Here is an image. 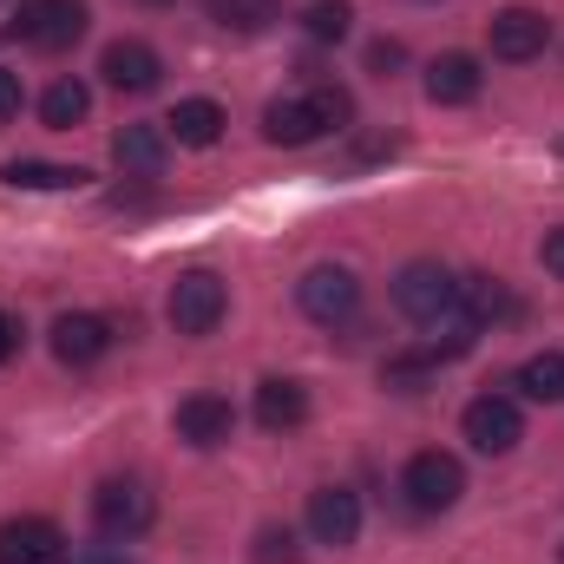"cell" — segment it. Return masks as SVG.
<instances>
[{
    "mask_svg": "<svg viewBox=\"0 0 564 564\" xmlns=\"http://www.w3.org/2000/svg\"><path fill=\"white\" fill-rule=\"evenodd\" d=\"M499 308H506V289H499V276H459V315H473V322L486 328Z\"/></svg>",
    "mask_w": 564,
    "mask_h": 564,
    "instance_id": "obj_23",
    "label": "cell"
},
{
    "mask_svg": "<svg viewBox=\"0 0 564 564\" xmlns=\"http://www.w3.org/2000/svg\"><path fill=\"white\" fill-rule=\"evenodd\" d=\"M466 440L479 446V453H512L519 440H525V421H519V401H506V394H479L473 408H466Z\"/></svg>",
    "mask_w": 564,
    "mask_h": 564,
    "instance_id": "obj_9",
    "label": "cell"
},
{
    "mask_svg": "<svg viewBox=\"0 0 564 564\" xmlns=\"http://www.w3.org/2000/svg\"><path fill=\"white\" fill-rule=\"evenodd\" d=\"M224 33H270L282 20V0H204Z\"/></svg>",
    "mask_w": 564,
    "mask_h": 564,
    "instance_id": "obj_20",
    "label": "cell"
},
{
    "mask_svg": "<svg viewBox=\"0 0 564 564\" xmlns=\"http://www.w3.org/2000/svg\"><path fill=\"white\" fill-rule=\"evenodd\" d=\"M558 151H564V139H558Z\"/></svg>",
    "mask_w": 564,
    "mask_h": 564,
    "instance_id": "obj_34",
    "label": "cell"
},
{
    "mask_svg": "<svg viewBox=\"0 0 564 564\" xmlns=\"http://www.w3.org/2000/svg\"><path fill=\"white\" fill-rule=\"evenodd\" d=\"M295 302H302L308 322L335 328V322H348L361 308V282H355V270H341V263H322V270H308V276L295 282Z\"/></svg>",
    "mask_w": 564,
    "mask_h": 564,
    "instance_id": "obj_7",
    "label": "cell"
},
{
    "mask_svg": "<svg viewBox=\"0 0 564 564\" xmlns=\"http://www.w3.org/2000/svg\"><path fill=\"white\" fill-rule=\"evenodd\" d=\"M558 558H564V545H558Z\"/></svg>",
    "mask_w": 564,
    "mask_h": 564,
    "instance_id": "obj_33",
    "label": "cell"
},
{
    "mask_svg": "<svg viewBox=\"0 0 564 564\" xmlns=\"http://www.w3.org/2000/svg\"><path fill=\"white\" fill-rule=\"evenodd\" d=\"M302 26H308V40H348L355 7H348V0H315V7L302 13Z\"/></svg>",
    "mask_w": 564,
    "mask_h": 564,
    "instance_id": "obj_24",
    "label": "cell"
},
{
    "mask_svg": "<svg viewBox=\"0 0 564 564\" xmlns=\"http://www.w3.org/2000/svg\"><path fill=\"white\" fill-rule=\"evenodd\" d=\"M144 7H164V0H144Z\"/></svg>",
    "mask_w": 564,
    "mask_h": 564,
    "instance_id": "obj_32",
    "label": "cell"
},
{
    "mask_svg": "<svg viewBox=\"0 0 564 564\" xmlns=\"http://www.w3.org/2000/svg\"><path fill=\"white\" fill-rule=\"evenodd\" d=\"M257 421L270 426V433H295V426L308 421V388H302V381H282V375H270V381L257 388Z\"/></svg>",
    "mask_w": 564,
    "mask_h": 564,
    "instance_id": "obj_17",
    "label": "cell"
},
{
    "mask_svg": "<svg viewBox=\"0 0 564 564\" xmlns=\"http://www.w3.org/2000/svg\"><path fill=\"white\" fill-rule=\"evenodd\" d=\"M426 381H433V355H394L388 361V388H401V394H421Z\"/></svg>",
    "mask_w": 564,
    "mask_h": 564,
    "instance_id": "obj_25",
    "label": "cell"
},
{
    "mask_svg": "<svg viewBox=\"0 0 564 564\" xmlns=\"http://www.w3.org/2000/svg\"><path fill=\"white\" fill-rule=\"evenodd\" d=\"M479 86H486V73H479L473 53H440V59L426 66V99H433V106H473Z\"/></svg>",
    "mask_w": 564,
    "mask_h": 564,
    "instance_id": "obj_15",
    "label": "cell"
},
{
    "mask_svg": "<svg viewBox=\"0 0 564 564\" xmlns=\"http://www.w3.org/2000/svg\"><path fill=\"white\" fill-rule=\"evenodd\" d=\"M539 257H545V270H552V276H564V230H552V237L539 243Z\"/></svg>",
    "mask_w": 564,
    "mask_h": 564,
    "instance_id": "obj_29",
    "label": "cell"
},
{
    "mask_svg": "<svg viewBox=\"0 0 564 564\" xmlns=\"http://www.w3.org/2000/svg\"><path fill=\"white\" fill-rule=\"evenodd\" d=\"M13 355H20V322L0 315V361H13Z\"/></svg>",
    "mask_w": 564,
    "mask_h": 564,
    "instance_id": "obj_30",
    "label": "cell"
},
{
    "mask_svg": "<svg viewBox=\"0 0 564 564\" xmlns=\"http://www.w3.org/2000/svg\"><path fill=\"white\" fill-rule=\"evenodd\" d=\"M86 112H93V93H86L79 79H53V86H46V99H40V119H46L53 132H73Z\"/></svg>",
    "mask_w": 564,
    "mask_h": 564,
    "instance_id": "obj_21",
    "label": "cell"
},
{
    "mask_svg": "<svg viewBox=\"0 0 564 564\" xmlns=\"http://www.w3.org/2000/svg\"><path fill=\"white\" fill-rule=\"evenodd\" d=\"M401 59H408V46H401V40H375V46H368V66H375L381 79H388V73L401 66Z\"/></svg>",
    "mask_w": 564,
    "mask_h": 564,
    "instance_id": "obj_27",
    "label": "cell"
},
{
    "mask_svg": "<svg viewBox=\"0 0 564 564\" xmlns=\"http://www.w3.org/2000/svg\"><path fill=\"white\" fill-rule=\"evenodd\" d=\"M0 177H7L13 191H79L93 171H79V164H46V158H13V164H0Z\"/></svg>",
    "mask_w": 564,
    "mask_h": 564,
    "instance_id": "obj_19",
    "label": "cell"
},
{
    "mask_svg": "<svg viewBox=\"0 0 564 564\" xmlns=\"http://www.w3.org/2000/svg\"><path fill=\"white\" fill-rule=\"evenodd\" d=\"M53 355H59L66 368L106 361V355H112V322H106V315H59V322H53Z\"/></svg>",
    "mask_w": 564,
    "mask_h": 564,
    "instance_id": "obj_12",
    "label": "cell"
},
{
    "mask_svg": "<svg viewBox=\"0 0 564 564\" xmlns=\"http://www.w3.org/2000/svg\"><path fill=\"white\" fill-rule=\"evenodd\" d=\"M73 545L53 519H7L0 525V564H66Z\"/></svg>",
    "mask_w": 564,
    "mask_h": 564,
    "instance_id": "obj_10",
    "label": "cell"
},
{
    "mask_svg": "<svg viewBox=\"0 0 564 564\" xmlns=\"http://www.w3.org/2000/svg\"><path fill=\"white\" fill-rule=\"evenodd\" d=\"M394 308H401L408 322L433 328L440 315H453V308H459V276H446L440 263H408V270L394 276Z\"/></svg>",
    "mask_w": 564,
    "mask_h": 564,
    "instance_id": "obj_4",
    "label": "cell"
},
{
    "mask_svg": "<svg viewBox=\"0 0 564 564\" xmlns=\"http://www.w3.org/2000/svg\"><path fill=\"white\" fill-rule=\"evenodd\" d=\"M151 519H158V499L144 492L139 479H106L93 492V525L106 539H139V532H151Z\"/></svg>",
    "mask_w": 564,
    "mask_h": 564,
    "instance_id": "obj_6",
    "label": "cell"
},
{
    "mask_svg": "<svg viewBox=\"0 0 564 564\" xmlns=\"http://www.w3.org/2000/svg\"><path fill=\"white\" fill-rule=\"evenodd\" d=\"M13 33H20L33 53H66V46L86 33V7H79V0H20Z\"/></svg>",
    "mask_w": 564,
    "mask_h": 564,
    "instance_id": "obj_5",
    "label": "cell"
},
{
    "mask_svg": "<svg viewBox=\"0 0 564 564\" xmlns=\"http://www.w3.org/2000/svg\"><path fill=\"white\" fill-rule=\"evenodd\" d=\"M112 158H119L126 177H158L164 158H171V132H164V126H119Z\"/></svg>",
    "mask_w": 564,
    "mask_h": 564,
    "instance_id": "obj_16",
    "label": "cell"
},
{
    "mask_svg": "<svg viewBox=\"0 0 564 564\" xmlns=\"http://www.w3.org/2000/svg\"><path fill=\"white\" fill-rule=\"evenodd\" d=\"M401 492H408L414 512H453L459 492H466V466L453 453H440V446L433 453H414L408 473H401Z\"/></svg>",
    "mask_w": 564,
    "mask_h": 564,
    "instance_id": "obj_3",
    "label": "cell"
},
{
    "mask_svg": "<svg viewBox=\"0 0 564 564\" xmlns=\"http://www.w3.org/2000/svg\"><path fill=\"white\" fill-rule=\"evenodd\" d=\"M545 46H552V20H545L539 7H506V13H492V59L525 66V59H539Z\"/></svg>",
    "mask_w": 564,
    "mask_h": 564,
    "instance_id": "obj_8",
    "label": "cell"
},
{
    "mask_svg": "<svg viewBox=\"0 0 564 564\" xmlns=\"http://www.w3.org/2000/svg\"><path fill=\"white\" fill-rule=\"evenodd\" d=\"M308 532H315V545H355L361 539V492H348V486H322V492H308Z\"/></svg>",
    "mask_w": 564,
    "mask_h": 564,
    "instance_id": "obj_11",
    "label": "cell"
},
{
    "mask_svg": "<svg viewBox=\"0 0 564 564\" xmlns=\"http://www.w3.org/2000/svg\"><path fill=\"white\" fill-rule=\"evenodd\" d=\"M519 388H525L532 401H564V355H558V348L532 355V361L519 368Z\"/></svg>",
    "mask_w": 564,
    "mask_h": 564,
    "instance_id": "obj_22",
    "label": "cell"
},
{
    "mask_svg": "<svg viewBox=\"0 0 564 564\" xmlns=\"http://www.w3.org/2000/svg\"><path fill=\"white\" fill-rule=\"evenodd\" d=\"M99 73H106V86H119V93H151V86L164 79V59H158L144 40H112L106 59H99Z\"/></svg>",
    "mask_w": 564,
    "mask_h": 564,
    "instance_id": "obj_13",
    "label": "cell"
},
{
    "mask_svg": "<svg viewBox=\"0 0 564 564\" xmlns=\"http://www.w3.org/2000/svg\"><path fill=\"white\" fill-rule=\"evenodd\" d=\"M13 119H20V73L0 66V126H13Z\"/></svg>",
    "mask_w": 564,
    "mask_h": 564,
    "instance_id": "obj_28",
    "label": "cell"
},
{
    "mask_svg": "<svg viewBox=\"0 0 564 564\" xmlns=\"http://www.w3.org/2000/svg\"><path fill=\"white\" fill-rule=\"evenodd\" d=\"M355 119V99H348V86H335V79H322V86H308L302 99H276V106H263V139L270 144H315L322 132H341Z\"/></svg>",
    "mask_w": 564,
    "mask_h": 564,
    "instance_id": "obj_1",
    "label": "cell"
},
{
    "mask_svg": "<svg viewBox=\"0 0 564 564\" xmlns=\"http://www.w3.org/2000/svg\"><path fill=\"white\" fill-rule=\"evenodd\" d=\"M86 564H119V558H86Z\"/></svg>",
    "mask_w": 564,
    "mask_h": 564,
    "instance_id": "obj_31",
    "label": "cell"
},
{
    "mask_svg": "<svg viewBox=\"0 0 564 564\" xmlns=\"http://www.w3.org/2000/svg\"><path fill=\"white\" fill-rule=\"evenodd\" d=\"M237 433V408L224 401V394H191V401H177V440H191V446H224Z\"/></svg>",
    "mask_w": 564,
    "mask_h": 564,
    "instance_id": "obj_14",
    "label": "cell"
},
{
    "mask_svg": "<svg viewBox=\"0 0 564 564\" xmlns=\"http://www.w3.org/2000/svg\"><path fill=\"white\" fill-rule=\"evenodd\" d=\"M257 564H302L295 532H289V525H263V532H257Z\"/></svg>",
    "mask_w": 564,
    "mask_h": 564,
    "instance_id": "obj_26",
    "label": "cell"
},
{
    "mask_svg": "<svg viewBox=\"0 0 564 564\" xmlns=\"http://www.w3.org/2000/svg\"><path fill=\"white\" fill-rule=\"evenodd\" d=\"M224 126H230V119H224V106H217V99H177V112L164 119V132H171L177 144H191V151L217 144V139H224Z\"/></svg>",
    "mask_w": 564,
    "mask_h": 564,
    "instance_id": "obj_18",
    "label": "cell"
},
{
    "mask_svg": "<svg viewBox=\"0 0 564 564\" xmlns=\"http://www.w3.org/2000/svg\"><path fill=\"white\" fill-rule=\"evenodd\" d=\"M224 308H230V289L210 270H184V276L171 282V302H164V315H171L177 335H210L224 322Z\"/></svg>",
    "mask_w": 564,
    "mask_h": 564,
    "instance_id": "obj_2",
    "label": "cell"
}]
</instances>
